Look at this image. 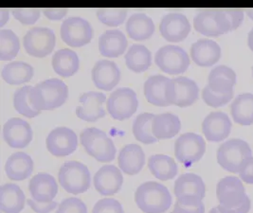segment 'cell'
I'll list each match as a JSON object with an SVG mask.
<instances>
[{"mask_svg": "<svg viewBox=\"0 0 253 213\" xmlns=\"http://www.w3.org/2000/svg\"><path fill=\"white\" fill-rule=\"evenodd\" d=\"M29 98L36 110H53L68 100L69 87L60 79H48L34 86Z\"/></svg>", "mask_w": 253, "mask_h": 213, "instance_id": "cell-1", "label": "cell"}, {"mask_svg": "<svg viewBox=\"0 0 253 213\" xmlns=\"http://www.w3.org/2000/svg\"><path fill=\"white\" fill-rule=\"evenodd\" d=\"M135 202L144 213H164L172 206V196L164 185L148 181L137 189Z\"/></svg>", "mask_w": 253, "mask_h": 213, "instance_id": "cell-2", "label": "cell"}, {"mask_svg": "<svg viewBox=\"0 0 253 213\" xmlns=\"http://www.w3.org/2000/svg\"><path fill=\"white\" fill-rule=\"evenodd\" d=\"M80 140L86 153L99 162L106 163L115 159V144L104 131L95 127L86 128L81 132Z\"/></svg>", "mask_w": 253, "mask_h": 213, "instance_id": "cell-3", "label": "cell"}, {"mask_svg": "<svg viewBox=\"0 0 253 213\" xmlns=\"http://www.w3.org/2000/svg\"><path fill=\"white\" fill-rule=\"evenodd\" d=\"M253 157L250 145L239 138L230 139L224 142L217 150L219 165L232 173H239L245 163Z\"/></svg>", "mask_w": 253, "mask_h": 213, "instance_id": "cell-4", "label": "cell"}, {"mask_svg": "<svg viewBox=\"0 0 253 213\" xmlns=\"http://www.w3.org/2000/svg\"><path fill=\"white\" fill-rule=\"evenodd\" d=\"M58 180L65 191L77 195L88 191L91 176L86 165L79 161H69L59 170Z\"/></svg>", "mask_w": 253, "mask_h": 213, "instance_id": "cell-5", "label": "cell"}, {"mask_svg": "<svg viewBox=\"0 0 253 213\" xmlns=\"http://www.w3.org/2000/svg\"><path fill=\"white\" fill-rule=\"evenodd\" d=\"M155 63L161 71L170 75H178L189 68L190 57L178 45H164L156 52Z\"/></svg>", "mask_w": 253, "mask_h": 213, "instance_id": "cell-6", "label": "cell"}, {"mask_svg": "<svg viewBox=\"0 0 253 213\" xmlns=\"http://www.w3.org/2000/svg\"><path fill=\"white\" fill-rule=\"evenodd\" d=\"M196 32L205 36H219L231 32L230 21L223 9H209L198 12L194 18Z\"/></svg>", "mask_w": 253, "mask_h": 213, "instance_id": "cell-7", "label": "cell"}, {"mask_svg": "<svg viewBox=\"0 0 253 213\" xmlns=\"http://www.w3.org/2000/svg\"><path fill=\"white\" fill-rule=\"evenodd\" d=\"M173 192L177 202L196 205L202 203L206 194V186L199 175L184 173L174 182Z\"/></svg>", "mask_w": 253, "mask_h": 213, "instance_id": "cell-8", "label": "cell"}, {"mask_svg": "<svg viewBox=\"0 0 253 213\" xmlns=\"http://www.w3.org/2000/svg\"><path fill=\"white\" fill-rule=\"evenodd\" d=\"M62 40L72 47H81L91 42L93 28L90 23L79 16H70L60 28Z\"/></svg>", "mask_w": 253, "mask_h": 213, "instance_id": "cell-9", "label": "cell"}, {"mask_svg": "<svg viewBox=\"0 0 253 213\" xmlns=\"http://www.w3.org/2000/svg\"><path fill=\"white\" fill-rule=\"evenodd\" d=\"M106 104L107 111L114 120L125 121L137 112L138 97L134 90L122 87L111 93Z\"/></svg>", "mask_w": 253, "mask_h": 213, "instance_id": "cell-10", "label": "cell"}, {"mask_svg": "<svg viewBox=\"0 0 253 213\" xmlns=\"http://www.w3.org/2000/svg\"><path fill=\"white\" fill-rule=\"evenodd\" d=\"M206 152V142L201 135L186 133L180 135L174 144V156L186 167L198 162Z\"/></svg>", "mask_w": 253, "mask_h": 213, "instance_id": "cell-11", "label": "cell"}, {"mask_svg": "<svg viewBox=\"0 0 253 213\" xmlns=\"http://www.w3.org/2000/svg\"><path fill=\"white\" fill-rule=\"evenodd\" d=\"M56 44V36L48 28H34L24 36L23 45L31 56L44 58L52 53Z\"/></svg>", "mask_w": 253, "mask_h": 213, "instance_id": "cell-12", "label": "cell"}, {"mask_svg": "<svg viewBox=\"0 0 253 213\" xmlns=\"http://www.w3.org/2000/svg\"><path fill=\"white\" fill-rule=\"evenodd\" d=\"M198 94L199 88L195 81L187 77L171 79L167 88V101L169 105L184 108L196 102Z\"/></svg>", "mask_w": 253, "mask_h": 213, "instance_id": "cell-13", "label": "cell"}, {"mask_svg": "<svg viewBox=\"0 0 253 213\" xmlns=\"http://www.w3.org/2000/svg\"><path fill=\"white\" fill-rule=\"evenodd\" d=\"M219 205L227 209H235L250 200L241 180L235 176H227L220 180L216 186Z\"/></svg>", "mask_w": 253, "mask_h": 213, "instance_id": "cell-14", "label": "cell"}, {"mask_svg": "<svg viewBox=\"0 0 253 213\" xmlns=\"http://www.w3.org/2000/svg\"><path fill=\"white\" fill-rule=\"evenodd\" d=\"M47 151L58 157H68L78 148L75 132L67 127L54 128L46 137Z\"/></svg>", "mask_w": 253, "mask_h": 213, "instance_id": "cell-15", "label": "cell"}, {"mask_svg": "<svg viewBox=\"0 0 253 213\" xmlns=\"http://www.w3.org/2000/svg\"><path fill=\"white\" fill-rule=\"evenodd\" d=\"M162 37L172 43L181 42L191 32V24L182 13L172 12L164 15L160 24Z\"/></svg>", "mask_w": 253, "mask_h": 213, "instance_id": "cell-16", "label": "cell"}, {"mask_svg": "<svg viewBox=\"0 0 253 213\" xmlns=\"http://www.w3.org/2000/svg\"><path fill=\"white\" fill-rule=\"evenodd\" d=\"M106 96L102 92L90 91L81 95L80 105L76 109V116L87 123H95L105 116L103 104Z\"/></svg>", "mask_w": 253, "mask_h": 213, "instance_id": "cell-17", "label": "cell"}, {"mask_svg": "<svg viewBox=\"0 0 253 213\" xmlns=\"http://www.w3.org/2000/svg\"><path fill=\"white\" fill-rule=\"evenodd\" d=\"M93 183L96 191L104 196H111L121 191L124 176L121 169L114 165H105L95 173Z\"/></svg>", "mask_w": 253, "mask_h": 213, "instance_id": "cell-18", "label": "cell"}, {"mask_svg": "<svg viewBox=\"0 0 253 213\" xmlns=\"http://www.w3.org/2000/svg\"><path fill=\"white\" fill-rule=\"evenodd\" d=\"M33 129L26 121L12 118L3 126V137L6 143L12 148L22 149L33 140Z\"/></svg>", "mask_w": 253, "mask_h": 213, "instance_id": "cell-19", "label": "cell"}, {"mask_svg": "<svg viewBox=\"0 0 253 213\" xmlns=\"http://www.w3.org/2000/svg\"><path fill=\"white\" fill-rule=\"evenodd\" d=\"M231 131V122L224 112H211L202 124V132L209 141L220 142L226 139Z\"/></svg>", "mask_w": 253, "mask_h": 213, "instance_id": "cell-20", "label": "cell"}, {"mask_svg": "<svg viewBox=\"0 0 253 213\" xmlns=\"http://www.w3.org/2000/svg\"><path fill=\"white\" fill-rule=\"evenodd\" d=\"M121 70L117 64L108 61H98L92 68V81L95 86L104 91H111L121 81Z\"/></svg>", "mask_w": 253, "mask_h": 213, "instance_id": "cell-21", "label": "cell"}, {"mask_svg": "<svg viewBox=\"0 0 253 213\" xmlns=\"http://www.w3.org/2000/svg\"><path fill=\"white\" fill-rule=\"evenodd\" d=\"M29 191L36 202H52L58 192L57 182L52 175L41 172L31 179Z\"/></svg>", "mask_w": 253, "mask_h": 213, "instance_id": "cell-22", "label": "cell"}, {"mask_svg": "<svg viewBox=\"0 0 253 213\" xmlns=\"http://www.w3.org/2000/svg\"><path fill=\"white\" fill-rule=\"evenodd\" d=\"M220 45L210 39H200L191 47L192 60L199 67H211L221 58Z\"/></svg>", "mask_w": 253, "mask_h": 213, "instance_id": "cell-23", "label": "cell"}, {"mask_svg": "<svg viewBox=\"0 0 253 213\" xmlns=\"http://www.w3.org/2000/svg\"><path fill=\"white\" fill-rule=\"evenodd\" d=\"M118 163L121 170L126 174H138L145 163V155L142 148L138 144L125 146L119 154Z\"/></svg>", "mask_w": 253, "mask_h": 213, "instance_id": "cell-24", "label": "cell"}, {"mask_svg": "<svg viewBox=\"0 0 253 213\" xmlns=\"http://www.w3.org/2000/svg\"><path fill=\"white\" fill-rule=\"evenodd\" d=\"M34 171L32 157L23 152L14 153L8 158L5 164V172L9 179L23 181L31 176Z\"/></svg>", "mask_w": 253, "mask_h": 213, "instance_id": "cell-25", "label": "cell"}, {"mask_svg": "<svg viewBox=\"0 0 253 213\" xmlns=\"http://www.w3.org/2000/svg\"><path fill=\"white\" fill-rule=\"evenodd\" d=\"M171 79L163 75H154L146 80L143 86L147 101L156 106H169L167 101V88Z\"/></svg>", "mask_w": 253, "mask_h": 213, "instance_id": "cell-26", "label": "cell"}, {"mask_svg": "<svg viewBox=\"0 0 253 213\" xmlns=\"http://www.w3.org/2000/svg\"><path fill=\"white\" fill-rule=\"evenodd\" d=\"M128 41L126 35L119 30L106 31L99 39V50L104 57L117 58L126 50Z\"/></svg>", "mask_w": 253, "mask_h": 213, "instance_id": "cell-27", "label": "cell"}, {"mask_svg": "<svg viewBox=\"0 0 253 213\" xmlns=\"http://www.w3.org/2000/svg\"><path fill=\"white\" fill-rule=\"evenodd\" d=\"M25 207V194L19 186L8 183L0 187V211L2 213H20Z\"/></svg>", "mask_w": 253, "mask_h": 213, "instance_id": "cell-28", "label": "cell"}, {"mask_svg": "<svg viewBox=\"0 0 253 213\" xmlns=\"http://www.w3.org/2000/svg\"><path fill=\"white\" fill-rule=\"evenodd\" d=\"M53 70L59 76L69 78L73 76L79 69L80 60L77 53L69 48L57 50L51 59Z\"/></svg>", "mask_w": 253, "mask_h": 213, "instance_id": "cell-29", "label": "cell"}, {"mask_svg": "<svg viewBox=\"0 0 253 213\" xmlns=\"http://www.w3.org/2000/svg\"><path fill=\"white\" fill-rule=\"evenodd\" d=\"M126 33L135 41H145L155 33V24L145 13H134L127 20Z\"/></svg>", "mask_w": 253, "mask_h": 213, "instance_id": "cell-30", "label": "cell"}, {"mask_svg": "<svg viewBox=\"0 0 253 213\" xmlns=\"http://www.w3.org/2000/svg\"><path fill=\"white\" fill-rule=\"evenodd\" d=\"M236 84V74L227 66H218L213 68L209 75L208 85L210 88L217 93L233 92Z\"/></svg>", "mask_w": 253, "mask_h": 213, "instance_id": "cell-31", "label": "cell"}, {"mask_svg": "<svg viewBox=\"0 0 253 213\" xmlns=\"http://www.w3.org/2000/svg\"><path fill=\"white\" fill-rule=\"evenodd\" d=\"M181 129V123L177 116L171 113H163L155 116L153 134L158 140L170 139L177 135Z\"/></svg>", "mask_w": 253, "mask_h": 213, "instance_id": "cell-32", "label": "cell"}, {"mask_svg": "<svg viewBox=\"0 0 253 213\" xmlns=\"http://www.w3.org/2000/svg\"><path fill=\"white\" fill-rule=\"evenodd\" d=\"M35 75L34 68L21 61L12 62L4 66L1 71L2 79L11 85H19L30 82Z\"/></svg>", "mask_w": 253, "mask_h": 213, "instance_id": "cell-33", "label": "cell"}, {"mask_svg": "<svg viewBox=\"0 0 253 213\" xmlns=\"http://www.w3.org/2000/svg\"><path fill=\"white\" fill-rule=\"evenodd\" d=\"M148 168L151 173L161 181L173 179L178 172L176 162L172 157L165 155H154L150 157Z\"/></svg>", "mask_w": 253, "mask_h": 213, "instance_id": "cell-34", "label": "cell"}, {"mask_svg": "<svg viewBox=\"0 0 253 213\" xmlns=\"http://www.w3.org/2000/svg\"><path fill=\"white\" fill-rule=\"evenodd\" d=\"M126 64L135 73L144 72L152 65V53L145 45L134 44L127 50Z\"/></svg>", "mask_w": 253, "mask_h": 213, "instance_id": "cell-35", "label": "cell"}, {"mask_svg": "<svg viewBox=\"0 0 253 213\" xmlns=\"http://www.w3.org/2000/svg\"><path fill=\"white\" fill-rule=\"evenodd\" d=\"M231 116L236 124L248 126L253 124V95L245 93L239 95L231 104Z\"/></svg>", "mask_w": 253, "mask_h": 213, "instance_id": "cell-36", "label": "cell"}, {"mask_svg": "<svg viewBox=\"0 0 253 213\" xmlns=\"http://www.w3.org/2000/svg\"><path fill=\"white\" fill-rule=\"evenodd\" d=\"M154 119L155 115L151 113H142L135 119L132 130L134 136L139 142L149 145L158 141L153 134Z\"/></svg>", "mask_w": 253, "mask_h": 213, "instance_id": "cell-37", "label": "cell"}, {"mask_svg": "<svg viewBox=\"0 0 253 213\" xmlns=\"http://www.w3.org/2000/svg\"><path fill=\"white\" fill-rule=\"evenodd\" d=\"M20 49V41L12 30L0 31V60L11 61L17 56Z\"/></svg>", "mask_w": 253, "mask_h": 213, "instance_id": "cell-38", "label": "cell"}, {"mask_svg": "<svg viewBox=\"0 0 253 213\" xmlns=\"http://www.w3.org/2000/svg\"><path fill=\"white\" fill-rule=\"evenodd\" d=\"M33 90V86L25 85L23 87L16 90L13 96V106L15 110L24 117L33 119L41 114V111L36 110L30 101V93Z\"/></svg>", "mask_w": 253, "mask_h": 213, "instance_id": "cell-39", "label": "cell"}, {"mask_svg": "<svg viewBox=\"0 0 253 213\" xmlns=\"http://www.w3.org/2000/svg\"><path fill=\"white\" fill-rule=\"evenodd\" d=\"M97 17L101 22L109 27H118L125 22L127 11L124 9H102L97 11Z\"/></svg>", "mask_w": 253, "mask_h": 213, "instance_id": "cell-40", "label": "cell"}, {"mask_svg": "<svg viewBox=\"0 0 253 213\" xmlns=\"http://www.w3.org/2000/svg\"><path fill=\"white\" fill-rule=\"evenodd\" d=\"M233 98V92L230 93H217L214 92L210 88L209 85H206L204 89L202 91V99L204 102L211 106V107H221L228 102H230V100Z\"/></svg>", "mask_w": 253, "mask_h": 213, "instance_id": "cell-41", "label": "cell"}, {"mask_svg": "<svg viewBox=\"0 0 253 213\" xmlns=\"http://www.w3.org/2000/svg\"><path fill=\"white\" fill-rule=\"evenodd\" d=\"M56 213H87V209L79 198L69 197L58 206Z\"/></svg>", "mask_w": 253, "mask_h": 213, "instance_id": "cell-42", "label": "cell"}, {"mask_svg": "<svg viewBox=\"0 0 253 213\" xmlns=\"http://www.w3.org/2000/svg\"><path fill=\"white\" fill-rule=\"evenodd\" d=\"M12 16L22 25H34L40 18L41 11L38 9H13Z\"/></svg>", "mask_w": 253, "mask_h": 213, "instance_id": "cell-43", "label": "cell"}, {"mask_svg": "<svg viewBox=\"0 0 253 213\" xmlns=\"http://www.w3.org/2000/svg\"><path fill=\"white\" fill-rule=\"evenodd\" d=\"M92 213H125V211L119 201L113 198H104L95 204Z\"/></svg>", "mask_w": 253, "mask_h": 213, "instance_id": "cell-44", "label": "cell"}, {"mask_svg": "<svg viewBox=\"0 0 253 213\" xmlns=\"http://www.w3.org/2000/svg\"><path fill=\"white\" fill-rule=\"evenodd\" d=\"M223 11L230 21L231 31H234L240 27L244 20L245 11L241 9H223Z\"/></svg>", "mask_w": 253, "mask_h": 213, "instance_id": "cell-45", "label": "cell"}, {"mask_svg": "<svg viewBox=\"0 0 253 213\" xmlns=\"http://www.w3.org/2000/svg\"><path fill=\"white\" fill-rule=\"evenodd\" d=\"M173 213H205V206L203 202L196 205L181 204L177 202L174 204Z\"/></svg>", "mask_w": 253, "mask_h": 213, "instance_id": "cell-46", "label": "cell"}, {"mask_svg": "<svg viewBox=\"0 0 253 213\" xmlns=\"http://www.w3.org/2000/svg\"><path fill=\"white\" fill-rule=\"evenodd\" d=\"M27 204L30 206V208L36 213H51L53 210L57 208L58 203H39L36 202L34 199H28Z\"/></svg>", "mask_w": 253, "mask_h": 213, "instance_id": "cell-47", "label": "cell"}, {"mask_svg": "<svg viewBox=\"0 0 253 213\" xmlns=\"http://www.w3.org/2000/svg\"><path fill=\"white\" fill-rule=\"evenodd\" d=\"M239 176L242 181L247 184H253V157L250 158L239 171Z\"/></svg>", "mask_w": 253, "mask_h": 213, "instance_id": "cell-48", "label": "cell"}, {"mask_svg": "<svg viewBox=\"0 0 253 213\" xmlns=\"http://www.w3.org/2000/svg\"><path fill=\"white\" fill-rule=\"evenodd\" d=\"M43 12L46 18H48L49 20L57 21V20L63 19L69 12V10L68 9H46V10H43Z\"/></svg>", "mask_w": 253, "mask_h": 213, "instance_id": "cell-49", "label": "cell"}, {"mask_svg": "<svg viewBox=\"0 0 253 213\" xmlns=\"http://www.w3.org/2000/svg\"><path fill=\"white\" fill-rule=\"evenodd\" d=\"M251 207H252L251 200H248L247 202L244 203L240 207L235 208V209H227V208H224L220 205L217 206V208H218V210L221 213H249L250 210H251Z\"/></svg>", "mask_w": 253, "mask_h": 213, "instance_id": "cell-50", "label": "cell"}, {"mask_svg": "<svg viewBox=\"0 0 253 213\" xmlns=\"http://www.w3.org/2000/svg\"><path fill=\"white\" fill-rule=\"evenodd\" d=\"M9 11L6 9H1L0 10V28H3L6 23L9 21Z\"/></svg>", "mask_w": 253, "mask_h": 213, "instance_id": "cell-51", "label": "cell"}, {"mask_svg": "<svg viewBox=\"0 0 253 213\" xmlns=\"http://www.w3.org/2000/svg\"><path fill=\"white\" fill-rule=\"evenodd\" d=\"M248 44L250 48L253 51V29L250 32L249 34V37H248Z\"/></svg>", "mask_w": 253, "mask_h": 213, "instance_id": "cell-52", "label": "cell"}, {"mask_svg": "<svg viewBox=\"0 0 253 213\" xmlns=\"http://www.w3.org/2000/svg\"><path fill=\"white\" fill-rule=\"evenodd\" d=\"M246 13L248 14V16L251 18V19H253V9H250V10H247L246 11Z\"/></svg>", "mask_w": 253, "mask_h": 213, "instance_id": "cell-53", "label": "cell"}, {"mask_svg": "<svg viewBox=\"0 0 253 213\" xmlns=\"http://www.w3.org/2000/svg\"><path fill=\"white\" fill-rule=\"evenodd\" d=\"M209 213H220V211L218 210V208L217 207H215V208H213V209H211Z\"/></svg>", "mask_w": 253, "mask_h": 213, "instance_id": "cell-54", "label": "cell"}, {"mask_svg": "<svg viewBox=\"0 0 253 213\" xmlns=\"http://www.w3.org/2000/svg\"></svg>", "mask_w": 253, "mask_h": 213, "instance_id": "cell-55", "label": "cell"}, {"mask_svg": "<svg viewBox=\"0 0 253 213\" xmlns=\"http://www.w3.org/2000/svg\"></svg>", "mask_w": 253, "mask_h": 213, "instance_id": "cell-56", "label": "cell"}]
</instances>
